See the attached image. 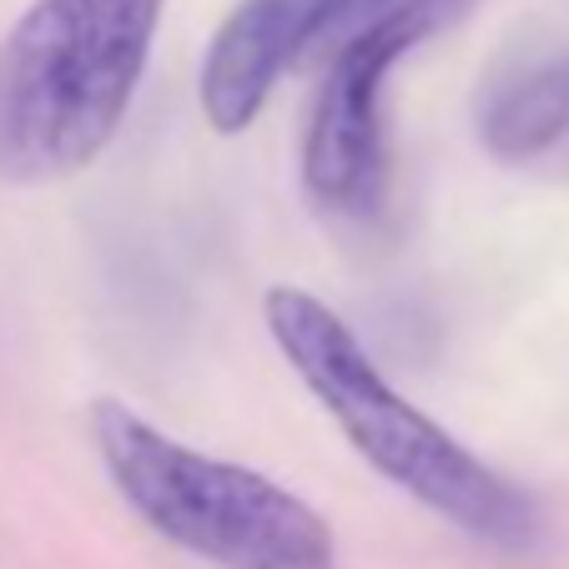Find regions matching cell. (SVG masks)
Returning a JSON list of instances; mask_svg holds the SVG:
<instances>
[{"label":"cell","mask_w":569,"mask_h":569,"mask_svg":"<svg viewBox=\"0 0 569 569\" xmlns=\"http://www.w3.org/2000/svg\"><path fill=\"white\" fill-rule=\"evenodd\" d=\"M161 0H36L0 46V177L56 182L127 121Z\"/></svg>","instance_id":"obj_2"},{"label":"cell","mask_w":569,"mask_h":569,"mask_svg":"<svg viewBox=\"0 0 569 569\" xmlns=\"http://www.w3.org/2000/svg\"><path fill=\"white\" fill-rule=\"evenodd\" d=\"M443 21V0H403L373 16L343 41L328 66L312 121L302 137V187L322 212L368 217L378 212L388 187V137H383V91L393 71L433 26Z\"/></svg>","instance_id":"obj_4"},{"label":"cell","mask_w":569,"mask_h":569,"mask_svg":"<svg viewBox=\"0 0 569 569\" xmlns=\"http://www.w3.org/2000/svg\"><path fill=\"white\" fill-rule=\"evenodd\" d=\"M91 439L117 495L177 549L217 569H338L333 529L278 479L197 453L101 398Z\"/></svg>","instance_id":"obj_3"},{"label":"cell","mask_w":569,"mask_h":569,"mask_svg":"<svg viewBox=\"0 0 569 569\" xmlns=\"http://www.w3.org/2000/svg\"><path fill=\"white\" fill-rule=\"evenodd\" d=\"M262 322L288 368L383 479L469 539L499 549H525L535 539V505L449 429L413 409L322 298L282 282L262 298Z\"/></svg>","instance_id":"obj_1"},{"label":"cell","mask_w":569,"mask_h":569,"mask_svg":"<svg viewBox=\"0 0 569 569\" xmlns=\"http://www.w3.org/2000/svg\"><path fill=\"white\" fill-rule=\"evenodd\" d=\"M569 137V56H535L479 97V141L499 161H535Z\"/></svg>","instance_id":"obj_6"},{"label":"cell","mask_w":569,"mask_h":569,"mask_svg":"<svg viewBox=\"0 0 569 569\" xmlns=\"http://www.w3.org/2000/svg\"><path fill=\"white\" fill-rule=\"evenodd\" d=\"M403 0H318L312 6V41L328 31H348V26H368L373 16L393 11Z\"/></svg>","instance_id":"obj_7"},{"label":"cell","mask_w":569,"mask_h":569,"mask_svg":"<svg viewBox=\"0 0 569 569\" xmlns=\"http://www.w3.org/2000/svg\"><path fill=\"white\" fill-rule=\"evenodd\" d=\"M318 0H242L202 61V111L212 131L237 137L258 121L282 66L312 41Z\"/></svg>","instance_id":"obj_5"}]
</instances>
